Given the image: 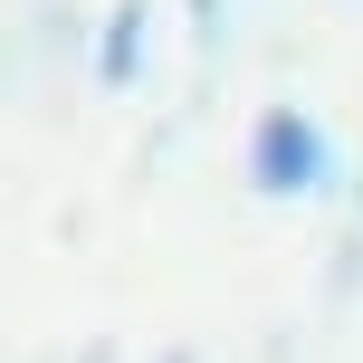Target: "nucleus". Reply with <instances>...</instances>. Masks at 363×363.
Returning <instances> with one entry per match:
<instances>
[{"label": "nucleus", "instance_id": "obj_1", "mask_svg": "<svg viewBox=\"0 0 363 363\" xmlns=\"http://www.w3.org/2000/svg\"><path fill=\"white\" fill-rule=\"evenodd\" d=\"M249 191H268V201H315V191H335V144H325V125L296 115V106H268V115L249 125Z\"/></svg>", "mask_w": 363, "mask_h": 363}, {"label": "nucleus", "instance_id": "obj_2", "mask_svg": "<svg viewBox=\"0 0 363 363\" xmlns=\"http://www.w3.org/2000/svg\"><path fill=\"white\" fill-rule=\"evenodd\" d=\"M134 57H144V19H115V38H106V86H125Z\"/></svg>", "mask_w": 363, "mask_h": 363}, {"label": "nucleus", "instance_id": "obj_3", "mask_svg": "<svg viewBox=\"0 0 363 363\" xmlns=\"http://www.w3.org/2000/svg\"><path fill=\"white\" fill-rule=\"evenodd\" d=\"M163 363H191V354H163Z\"/></svg>", "mask_w": 363, "mask_h": 363}]
</instances>
